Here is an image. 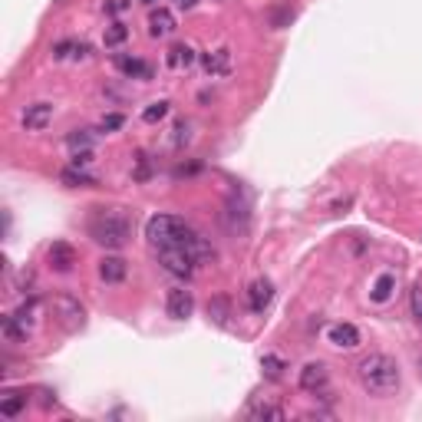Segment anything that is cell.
I'll return each mask as SVG.
<instances>
[{"mask_svg": "<svg viewBox=\"0 0 422 422\" xmlns=\"http://www.w3.org/2000/svg\"><path fill=\"white\" fill-rule=\"evenodd\" d=\"M208 317L218 323V327H224V323H228V317H231V304H228L224 297L208 300Z\"/></svg>", "mask_w": 422, "mask_h": 422, "instance_id": "obj_20", "label": "cell"}, {"mask_svg": "<svg viewBox=\"0 0 422 422\" xmlns=\"http://www.w3.org/2000/svg\"><path fill=\"white\" fill-rule=\"evenodd\" d=\"M86 228H89V237L109 251H119L129 241V235H132V221L125 218L123 211H112V208H100L89 218Z\"/></svg>", "mask_w": 422, "mask_h": 422, "instance_id": "obj_2", "label": "cell"}, {"mask_svg": "<svg viewBox=\"0 0 422 422\" xmlns=\"http://www.w3.org/2000/svg\"><path fill=\"white\" fill-rule=\"evenodd\" d=\"M26 406V396H20V393H10L7 399H0V416H7V419H13V416H20Z\"/></svg>", "mask_w": 422, "mask_h": 422, "instance_id": "obj_21", "label": "cell"}, {"mask_svg": "<svg viewBox=\"0 0 422 422\" xmlns=\"http://www.w3.org/2000/svg\"><path fill=\"white\" fill-rule=\"evenodd\" d=\"M271 300H274V284L271 281H254V284L248 287V304H251V311L254 313H264L267 307H271Z\"/></svg>", "mask_w": 422, "mask_h": 422, "instance_id": "obj_10", "label": "cell"}, {"mask_svg": "<svg viewBox=\"0 0 422 422\" xmlns=\"http://www.w3.org/2000/svg\"><path fill=\"white\" fill-rule=\"evenodd\" d=\"M159 264L165 271L172 274V277H182L188 281L192 274H195V254L185 248V244H172V248H159Z\"/></svg>", "mask_w": 422, "mask_h": 422, "instance_id": "obj_4", "label": "cell"}, {"mask_svg": "<svg viewBox=\"0 0 422 422\" xmlns=\"http://www.w3.org/2000/svg\"><path fill=\"white\" fill-rule=\"evenodd\" d=\"M330 343L340 350L360 347V330H357L353 323H334V327H330Z\"/></svg>", "mask_w": 422, "mask_h": 422, "instance_id": "obj_11", "label": "cell"}, {"mask_svg": "<svg viewBox=\"0 0 422 422\" xmlns=\"http://www.w3.org/2000/svg\"><path fill=\"white\" fill-rule=\"evenodd\" d=\"M76 248L73 244H66V241H53L50 251H47V261H50V267L56 274H70L76 267Z\"/></svg>", "mask_w": 422, "mask_h": 422, "instance_id": "obj_6", "label": "cell"}, {"mask_svg": "<svg viewBox=\"0 0 422 422\" xmlns=\"http://www.w3.org/2000/svg\"><path fill=\"white\" fill-rule=\"evenodd\" d=\"M165 116H169V102H165V100H162V102H152V106H146V112H142V119H146L149 125L162 123Z\"/></svg>", "mask_w": 422, "mask_h": 422, "instance_id": "obj_25", "label": "cell"}, {"mask_svg": "<svg viewBox=\"0 0 422 422\" xmlns=\"http://www.w3.org/2000/svg\"><path fill=\"white\" fill-rule=\"evenodd\" d=\"M119 70H123L125 76H139V79H149L152 76V66L149 63H142V60H132V56H119Z\"/></svg>", "mask_w": 422, "mask_h": 422, "instance_id": "obj_18", "label": "cell"}, {"mask_svg": "<svg viewBox=\"0 0 422 422\" xmlns=\"http://www.w3.org/2000/svg\"><path fill=\"white\" fill-rule=\"evenodd\" d=\"M63 185H70V188H89V185H96V178L93 175H86L83 169H76V165H70V169H63Z\"/></svg>", "mask_w": 422, "mask_h": 422, "instance_id": "obj_16", "label": "cell"}, {"mask_svg": "<svg viewBox=\"0 0 422 422\" xmlns=\"http://www.w3.org/2000/svg\"><path fill=\"white\" fill-rule=\"evenodd\" d=\"M125 274H129V267H125L123 258H116V254H109V258H102L100 261V277L106 281V284H123Z\"/></svg>", "mask_w": 422, "mask_h": 422, "instance_id": "obj_13", "label": "cell"}, {"mask_svg": "<svg viewBox=\"0 0 422 422\" xmlns=\"http://www.w3.org/2000/svg\"><path fill=\"white\" fill-rule=\"evenodd\" d=\"M53 317L66 327V330H79L83 323H86V311H83V304L73 297H53Z\"/></svg>", "mask_w": 422, "mask_h": 422, "instance_id": "obj_5", "label": "cell"}, {"mask_svg": "<svg viewBox=\"0 0 422 422\" xmlns=\"http://www.w3.org/2000/svg\"><path fill=\"white\" fill-rule=\"evenodd\" d=\"M261 370L267 373L271 380H281V373H284L287 366H284V360H277V357H264V360H261Z\"/></svg>", "mask_w": 422, "mask_h": 422, "instance_id": "obj_27", "label": "cell"}, {"mask_svg": "<svg viewBox=\"0 0 422 422\" xmlns=\"http://www.w3.org/2000/svg\"><path fill=\"white\" fill-rule=\"evenodd\" d=\"M188 224L175 214H155L146 224V237H149L155 248H172V244H185L188 241Z\"/></svg>", "mask_w": 422, "mask_h": 422, "instance_id": "obj_3", "label": "cell"}, {"mask_svg": "<svg viewBox=\"0 0 422 422\" xmlns=\"http://www.w3.org/2000/svg\"><path fill=\"white\" fill-rule=\"evenodd\" d=\"M93 132H89V129H73V132H70V136H66V146H70V149H89V146H93Z\"/></svg>", "mask_w": 422, "mask_h": 422, "instance_id": "obj_23", "label": "cell"}, {"mask_svg": "<svg viewBox=\"0 0 422 422\" xmlns=\"http://www.w3.org/2000/svg\"><path fill=\"white\" fill-rule=\"evenodd\" d=\"M165 63H169L172 70H182V66H192V63H195V50H192L188 43H175L172 50H169V56H165Z\"/></svg>", "mask_w": 422, "mask_h": 422, "instance_id": "obj_15", "label": "cell"}, {"mask_svg": "<svg viewBox=\"0 0 422 422\" xmlns=\"http://www.w3.org/2000/svg\"><path fill=\"white\" fill-rule=\"evenodd\" d=\"M175 26H178V24H175V17L165 10V7H159V10L149 13V33L155 40H159V37H172Z\"/></svg>", "mask_w": 422, "mask_h": 422, "instance_id": "obj_12", "label": "cell"}, {"mask_svg": "<svg viewBox=\"0 0 422 422\" xmlns=\"http://www.w3.org/2000/svg\"><path fill=\"white\" fill-rule=\"evenodd\" d=\"M142 3H155V0H142Z\"/></svg>", "mask_w": 422, "mask_h": 422, "instance_id": "obj_35", "label": "cell"}, {"mask_svg": "<svg viewBox=\"0 0 422 422\" xmlns=\"http://www.w3.org/2000/svg\"><path fill=\"white\" fill-rule=\"evenodd\" d=\"M192 142V125L182 119V123H175V146L182 149V146H188Z\"/></svg>", "mask_w": 422, "mask_h": 422, "instance_id": "obj_28", "label": "cell"}, {"mask_svg": "<svg viewBox=\"0 0 422 422\" xmlns=\"http://www.w3.org/2000/svg\"><path fill=\"white\" fill-rule=\"evenodd\" d=\"M106 47H123L125 40H129V26L125 24H112V26H106Z\"/></svg>", "mask_w": 422, "mask_h": 422, "instance_id": "obj_24", "label": "cell"}, {"mask_svg": "<svg viewBox=\"0 0 422 422\" xmlns=\"http://www.w3.org/2000/svg\"><path fill=\"white\" fill-rule=\"evenodd\" d=\"M109 10H112V13H119V10H125V0H112V3H109Z\"/></svg>", "mask_w": 422, "mask_h": 422, "instance_id": "obj_33", "label": "cell"}, {"mask_svg": "<svg viewBox=\"0 0 422 422\" xmlns=\"http://www.w3.org/2000/svg\"><path fill=\"white\" fill-rule=\"evenodd\" d=\"M125 119L123 116H119V112H109V116H106V119H102V129H106V132H112V129H119V125H123Z\"/></svg>", "mask_w": 422, "mask_h": 422, "instance_id": "obj_31", "label": "cell"}, {"mask_svg": "<svg viewBox=\"0 0 422 422\" xmlns=\"http://www.w3.org/2000/svg\"><path fill=\"white\" fill-rule=\"evenodd\" d=\"M419 373H422V363H419Z\"/></svg>", "mask_w": 422, "mask_h": 422, "instance_id": "obj_36", "label": "cell"}, {"mask_svg": "<svg viewBox=\"0 0 422 422\" xmlns=\"http://www.w3.org/2000/svg\"><path fill=\"white\" fill-rule=\"evenodd\" d=\"M393 287H396V277H393V274H383V277L376 281V287H373V300H376V304H386V300L393 297Z\"/></svg>", "mask_w": 422, "mask_h": 422, "instance_id": "obj_22", "label": "cell"}, {"mask_svg": "<svg viewBox=\"0 0 422 422\" xmlns=\"http://www.w3.org/2000/svg\"><path fill=\"white\" fill-rule=\"evenodd\" d=\"M185 248L195 254V261H211V258H214V248H211L208 241H205V237H198V235H188Z\"/></svg>", "mask_w": 422, "mask_h": 422, "instance_id": "obj_19", "label": "cell"}, {"mask_svg": "<svg viewBox=\"0 0 422 422\" xmlns=\"http://www.w3.org/2000/svg\"><path fill=\"white\" fill-rule=\"evenodd\" d=\"M0 330H3V336H7V340H10V343H24L26 340V334H30V330H26L24 323L17 320V317H3V320H0Z\"/></svg>", "mask_w": 422, "mask_h": 422, "instance_id": "obj_17", "label": "cell"}, {"mask_svg": "<svg viewBox=\"0 0 422 422\" xmlns=\"http://www.w3.org/2000/svg\"><path fill=\"white\" fill-rule=\"evenodd\" d=\"M89 162H93V152H89V149H83V152H76V155H73V165H76V169H86Z\"/></svg>", "mask_w": 422, "mask_h": 422, "instance_id": "obj_32", "label": "cell"}, {"mask_svg": "<svg viewBox=\"0 0 422 422\" xmlns=\"http://www.w3.org/2000/svg\"><path fill=\"white\" fill-rule=\"evenodd\" d=\"M201 66H205V73L208 76H224L228 70H231V53L228 50L205 53V56H201Z\"/></svg>", "mask_w": 422, "mask_h": 422, "instance_id": "obj_14", "label": "cell"}, {"mask_svg": "<svg viewBox=\"0 0 422 422\" xmlns=\"http://www.w3.org/2000/svg\"><path fill=\"white\" fill-rule=\"evenodd\" d=\"M357 376H360L363 389L370 393V396H393L399 389V366L393 357H386V353H370V357H363L360 366H357Z\"/></svg>", "mask_w": 422, "mask_h": 422, "instance_id": "obj_1", "label": "cell"}, {"mask_svg": "<svg viewBox=\"0 0 422 422\" xmlns=\"http://www.w3.org/2000/svg\"><path fill=\"white\" fill-rule=\"evenodd\" d=\"M327 366L323 363H307L304 370H300V389H307V393H320L327 389Z\"/></svg>", "mask_w": 422, "mask_h": 422, "instance_id": "obj_9", "label": "cell"}, {"mask_svg": "<svg viewBox=\"0 0 422 422\" xmlns=\"http://www.w3.org/2000/svg\"><path fill=\"white\" fill-rule=\"evenodd\" d=\"M409 307H412V317L422 320V284H416L409 290Z\"/></svg>", "mask_w": 422, "mask_h": 422, "instance_id": "obj_29", "label": "cell"}, {"mask_svg": "<svg viewBox=\"0 0 422 422\" xmlns=\"http://www.w3.org/2000/svg\"><path fill=\"white\" fill-rule=\"evenodd\" d=\"M251 419H274V422H281V419H284V409H277V406H267V403H264V406H254V409H251Z\"/></svg>", "mask_w": 422, "mask_h": 422, "instance_id": "obj_26", "label": "cell"}, {"mask_svg": "<svg viewBox=\"0 0 422 422\" xmlns=\"http://www.w3.org/2000/svg\"><path fill=\"white\" fill-rule=\"evenodd\" d=\"M165 311H169V317H175V320H188V317L195 313V297H192V290H185V287L169 290Z\"/></svg>", "mask_w": 422, "mask_h": 422, "instance_id": "obj_7", "label": "cell"}, {"mask_svg": "<svg viewBox=\"0 0 422 422\" xmlns=\"http://www.w3.org/2000/svg\"><path fill=\"white\" fill-rule=\"evenodd\" d=\"M287 20H294V10H290V7H284V10H274V13H271V26H274V30H281V26H284Z\"/></svg>", "mask_w": 422, "mask_h": 422, "instance_id": "obj_30", "label": "cell"}, {"mask_svg": "<svg viewBox=\"0 0 422 422\" xmlns=\"http://www.w3.org/2000/svg\"><path fill=\"white\" fill-rule=\"evenodd\" d=\"M50 123H53V106L50 102H33V106H26V112H24L26 132H43Z\"/></svg>", "mask_w": 422, "mask_h": 422, "instance_id": "obj_8", "label": "cell"}, {"mask_svg": "<svg viewBox=\"0 0 422 422\" xmlns=\"http://www.w3.org/2000/svg\"><path fill=\"white\" fill-rule=\"evenodd\" d=\"M175 3H178V7H185V10H192V7H195L198 0H175Z\"/></svg>", "mask_w": 422, "mask_h": 422, "instance_id": "obj_34", "label": "cell"}]
</instances>
